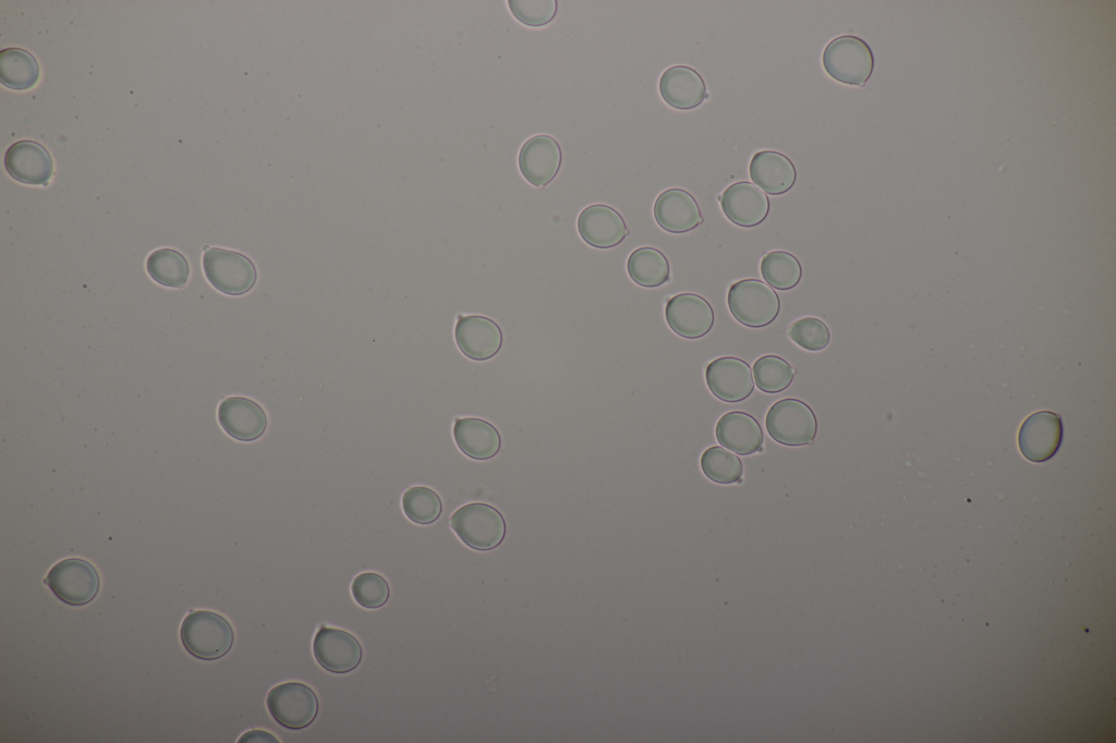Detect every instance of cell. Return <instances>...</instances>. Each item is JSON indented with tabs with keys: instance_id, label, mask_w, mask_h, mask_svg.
I'll return each mask as SVG.
<instances>
[{
	"instance_id": "4fadbf2b",
	"label": "cell",
	"mask_w": 1116,
	"mask_h": 743,
	"mask_svg": "<svg viewBox=\"0 0 1116 743\" xmlns=\"http://www.w3.org/2000/svg\"><path fill=\"white\" fill-rule=\"evenodd\" d=\"M561 158L558 142L549 135L541 134L524 142L519 151L518 165L521 174L530 184L544 187L558 173Z\"/></svg>"
},
{
	"instance_id": "7402d4cb",
	"label": "cell",
	"mask_w": 1116,
	"mask_h": 743,
	"mask_svg": "<svg viewBox=\"0 0 1116 743\" xmlns=\"http://www.w3.org/2000/svg\"><path fill=\"white\" fill-rule=\"evenodd\" d=\"M715 435L719 444L740 455L762 450V428L752 415L742 411L724 414L716 424Z\"/></svg>"
},
{
	"instance_id": "7a4b0ae2",
	"label": "cell",
	"mask_w": 1116,
	"mask_h": 743,
	"mask_svg": "<svg viewBox=\"0 0 1116 743\" xmlns=\"http://www.w3.org/2000/svg\"><path fill=\"white\" fill-rule=\"evenodd\" d=\"M822 63L832 78L847 85L862 86L872 75L874 56L863 39L841 35L827 44Z\"/></svg>"
},
{
	"instance_id": "6da1fadb",
	"label": "cell",
	"mask_w": 1116,
	"mask_h": 743,
	"mask_svg": "<svg viewBox=\"0 0 1116 743\" xmlns=\"http://www.w3.org/2000/svg\"><path fill=\"white\" fill-rule=\"evenodd\" d=\"M185 649L196 658L214 660L226 655L234 640L231 624L222 616L207 610L194 611L181 625Z\"/></svg>"
},
{
	"instance_id": "9a60e30c",
	"label": "cell",
	"mask_w": 1116,
	"mask_h": 743,
	"mask_svg": "<svg viewBox=\"0 0 1116 743\" xmlns=\"http://www.w3.org/2000/svg\"><path fill=\"white\" fill-rule=\"evenodd\" d=\"M719 199L728 220L742 228L759 226L769 212L767 195L748 181L729 185Z\"/></svg>"
},
{
	"instance_id": "836d02e7",
	"label": "cell",
	"mask_w": 1116,
	"mask_h": 743,
	"mask_svg": "<svg viewBox=\"0 0 1116 743\" xmlns=\"http://www.w3.org/2000/svg\"><path fill=\"white\" fill-rule=\"evenodd\" d=\"M239 742H266L278 743L279 741L271 733L262 730H252L241 736Z\"/></svg>"
},
{
	"instance_id": "8992f818",
	"label": "cell",
	"mask_w": 1116,
	"mask_h": 743,
	"mask_svg": "<svg viewBox=\"0 0 1116 743\" xmlns=\"http://www.w3.org/2000/svg\"><path fill=\"white\" fill-rule=\"evenodd\" d=\"M203 269L210 284L229 295L246 293L257 279L256 268L247 256L219 247L204 253Z\"/></svg>"
},
{
	"instance_id": "ffe728a7",
	"label": "cell",
	"mask_w": 1116,
	"mask_h": 743,
	"mask_svg": "<svg viewBox=\"0 0 1116 743\" xmlns=\"http://www.w3.org/2000/svg\"><path fill=\"white\" fill-rule=\"evenodd\" d=\"M658 87L664 101L679 110L693 109L707 98L704 80L698 71L687 65H674L665 70Z\"/></svg>"
},
{
	"instance_id": "30bf717a",
	"label": "cell",
	"mask_w": 1116,
	"mask_h": 743,
	"mask_svg": "<svg viewBox=\"0 0 1116 743\" xmlns=\"http://www.w3.org/2000/svg\"><path fill=\"white\" fill-rule=\"evenodd\" d=\"M313 654L324 669L340 674L355 669L363 656L362 647L352 634L325 625L314 636Z\"/></svg>"
},
{
	"instance_id": "d4e9b609",
	"label": "cell",
	"mask_w": 1116,
	"mask_h": 743,
	"mask_svg": "<svg viewBox=\"0 0 1116 743\" xmlns=\"http://www.w3.org/2000/svg\"><path fill=\"white\" fill-rule=\"evenodd\" d=\"M627 270L632 281L645 288L664 284L670 275L666 256L659 249L650 246L639 247L630 254Z\"/></svg>"
},
{
	"instance_id": "5b68a950",
	"label": "cell",
	"mask_w": 1116,
	"mask_h": 743,
	"mask_svg": "<svg viewBox=\"0 0 1116 743\" xmlns=\"http://www.w3.org/2000/svg\"><path fill=\"white\" fill-rule=\"evenodd\" d=\"M768 435L785 446H805L813 442L817 421L812 409L801 400L786 398L774 403L765 418Z\"/></svg>"
},
{
	"instance_id": "f546056e",
	"label": "cell",
	"mask_w": 1116,
	"mask_h": 743,
	"mask_svg": "<svg viewBox=\"0 0 1116 743\" xmlns=\"http://www.w3.org/2000/svg\"><path fill=\"white\" fill-rule=\"evenodd\" d=\"M401 504L407 517L417 524L435 522L442 511L439 496L424 486H414L405 490Z\"/></svg>"
},
{
	"instance_id": "4316f807",
	"label": "cell",
	"mask_w": 1116,
	"mask_h": 743,
	"mask_svg": "<svg viewBox=\"0 0 1116 743\" xmlns=\"http://www.w3.org/2000/svg\"><path fill=\"white\" fill-rule=\"evenodd\" d=\"M761 273L768 285L787 291L798 285L802 267L798 258L786 251H772L761 260Z\"/></svg>"
},
{
	"instance_id": "2e32d148",
	"label": "cell",
	"mask_w": 1116,
	"mask_h": 743,
	"mask_svg": "<svg viewBox=\"0 0 1116 743\" xmlns=\"http://www.w3.org/2000/svg\"><path fill=\"white\" fill-rule=\"evenodd\" d=\"M578 231L584 242L597 248L617 246L629 233L622 216L604 204L587 206L580 212Z\"/></svg>"
},
{
	"instance_id": "9c48e42d",
	"label": "cell",
	"mask_w": 1116,
	"mask_h": 743,
	"mask_svg": "<svg viewBox=\"0 0 1116 743\" xmlns=\"http://www.w3.org/2000/svg\"><path fill=\"white\" fill-rule=\"evenodd\" d=\"M1063 434V423L1058 414L1051 411L1033 413L1020 426L1019 450L1031 462H1045L1058 451Z\"/></svg>"
},
{
	"instance_id": "5bb4252c",
	"label": "cell",
	"mask_w": 1116,
	"mask_h": 743,
	"mask_svg": "<svg viewBox=\"0 0 1116 743\" xmlns=\"http://www.w3.org/2000/svg\"><path fill=\"white\" fill-rule=\"evenodd\" d=\"M454 338L460 351L474 361L492 358L502 345L500 327L493 319L481 315L459 316Z\"/></svg>"
},
{
	"instance_id": "d6986e66",
	"label": "cell",
	"mask_w": 1116,
	"mask_h": 743,
	"mask_svg": "<svg viewBox=\"0 0 1116 743\" xmlns=\"http://www.w3.org/2000/svg\"><path fill=\"white\" fill-rule=\"evenodd\" d=\"M653 211L658 226L671 233L689 232L703 222L698 202L682 188H668L660 193Z\"/></svg>"
},
{
	"instance_id": "ac0fdd59",
	"label": "cell",
	"mask_w": 1116,
	"mask_h": 743,
	"mask_svg": "<svg viewBox=\"0 0 1116 743\" xmlns=\"http://www.w3.org/2000/svg\"><path fill=\"white\" fill-rule=\"evenodd\" d=\"M222 429L240 441L258 439L266 430L267 417L259 404L243 397H229L218 407Z\"/></svg>"
},
{
	"instance_id": "7c38bea8",
	"label": "cell",
	"mask_w": 1116,
	"mask_h": 743,
	"mask_svg": "<svg viewBox=\"0 0 1116 743\" xmlns=\"http://www.w3.org/2000/svg\"><path fill=\"white\" fill-rule=\"evenodd\" d=\"M705 380L716 398L730 403L745 400L754 389L751 367L743 360L733 356L712 361L706 366Z\"/></svg>"
},
{
	"instance_id": "cb8c5ba5",
	"label": "cell",
	"mask_w": 1116,
	"mask_h": 743,
	"mask_svg": "<svg viewBox=\"0 0 1116 743\" xmlns=\"http://www.w3.org/2000/svg\"><path fill=\"white\" fill-rule=\"evenodd\" d=\"M39 64L35 57L22 48H7L0 52V80L12 89L24 90L39 80Z\"/></svg>"
},
{
	"instance_id": "277c9868",
	"label": "cell",
	"mask_w": 1116,
	"mask_h": 743,
	"mask_svg": "<svg viewBox=\"0 0 1116 743\" xmlns=\"http://www.w3.org/2000/svg\"><path fill=\"white\" fill-rule=\"evenodd\" d=\"M450 526L462 543L481 551L496 548L506 535L502 514L493 506L482 502L468 503L454 511Z\"/></svg>"
},
{
	"instance_id": "603a6c76",
	"label": "cell",
	"mask_w": 1116,
	"mask_h": 743,
	"mask_svg": "<svg viewBox=\"0 0 1116 743\" xmlns=\"http://www.w3.org/2000/svg\"><path fill=\"white\" fill-rule=\"evenodd\" d=\"M452 433L458 448L474 460L492 459L501 447V438L496 427L482 418H458Z\"/></svg>"
},
{
	"instance_id": "e0dca14e",
	"label": "cell",
	"mask_w": 1116,
	"mask_h": 743,
	"mask_svg": "<svg viewBox=\"0 0 1116 743\" xmlns=\"http://www.w3.org/2000/svg\"><path fill=\"white\" fill-rule=\"evenodd\" d=\"M4 166L14 180L32 185L47 184L53 171L48 150L39 143L28 139L10 146L4 156Z\"/></svg>"
},
{
	"instance_id": "8fae6325",
	"label": "cell",
	"mask_w": 1116,
	"mask_h": 743,
	"mask_svg": "<svg viewBox=\"0 0 1116 743\" xmlns=\"http://www.w3.org/2000/svg\"><path fill=\"white\" fill-rule=\"evenodd\" d=\"M665 317L670 329L686 339L704 337L715 320L711 304L695 293H680L669 299Z\"/></svg>"
},
{
	"instance_id": "3957f363",
	"label": "cell",
	"mask_w": 1116,
	"mask_h": 743,
	"mask_svg": "<svg viewBox=\"0 0 1116 743\" xmlns=\"http://www.w3.org/2000/svg\"><path fill=\"white\" fill-rule=\"evenodd\" d=\"M727 303L735 319L751 328L772 324L780 310V299L776 291L757 279H742L731 284Z\"/></svg>"
},
{
	"instance_id": "44dd1931",
	"label": "cell",
	"mask_w": 1116,
	"mask_h": 743,
	"mask_svg": "<svg viewBox=\"0 0 1116 743\" xmlns=\"http://www.w3.org/2000/svg\"><path fill=\"white\" fill-rule=\"evenodd\" d=\"M749 173L753 183L771 195L785 194L797 180L793 162L784 154L775 150H761L754 154L750 161Z\"/></svg>"
},
{
	"instance_id": "83f0119b",
	"label": "cell",
	"mask_w": 1116,
	"mask_h": 743,
	"mask_svg": "<svg viewBox=\"0 0 1116 743\" xmlns=\"http://www.w3.org/2000/svg\"><path fill=\"white\" fill-rule=\"evenodd\" d=\"M796 369L783 357L764 355L753 365L756 387L766 393H778L786 390L794 378Z\"/></svg>"
},
{
	"instance_id": "484cf974",
	"label": "cell",
	"mask_w": 1116,
	"mask_h": 743,
	"mask_svg": "<svg viewBox=\"0 0 1116 743\" xmlns=\"http://www.w3.org/2000/svg\"><path fill=\"white\" fill-rule=\"evenodd\" d=\"M146 269L157 283L169 288H182L190 272L185 257L172 248L154 251L147 258Z\"/></svg>"
},
{
	"instance_id": "52a82bcc",
	"label": "cell",
	"mask_w": 1116,
	"mask_h": 743,
	"mask_svg": "<svg viewBox=\"0 0 1116 743\" xmlns=\"http://www.w3.org/2000/svg\"><path fill=\"white\" fill-rule=\"evenodd\" d=\"M266 705L276 722L291 730L310 726L318 711L315 692L301 682H286L274 686L267 694Z\"/></svg>"
},
{
	"instance_id": "ba28073f",
	"label": "cell",
	"mask_w": 1116,
	"mask_h": 743,
	"mask_svg": "<svg viewBox=\"0 0 1116 743\" xmlns=\"http://www.w3.org/2000/svg\"><path fill=\"white\" fill-rule=\"evenodd\" d=\"M45 583L59 599L72 606L92 601L100 586L96 569L89 562L77 558L56 563Z\"/></svg>"
},
{
	"instance_id": "d6a6232c",
	"label": "cell",
	"mask_w": 1116,
	"mask_h": 743,
	"mask_svg": "<svg viewBox=\"0 0 1116 743\" xmlns=\"http://www.w3.org/2000/svg\"><path fill=\"white\" fill-rule=\"evenodd\" d=\"M508 7L519 22L532 27L548 24L557 12L556 0H509Z\"/></svg>"
},
{
	"instance_id": "4dcf8cb0",
	"label": "cell",
	"mask_w": 1116,
	"mask_h": 743,
	"mask_svg": "<svg viewBox=\"0 0 1116 743\" xmlns=\"http://www.w3.org/2000/svg\"><path fill=\"white\" fill-rule=\"evenodd\" d=\"M788 336L800 348L812 352L824 350L830 341V332L826 324L811 316L794 320L788 330Z\"/></svg>"
},
{
	"instance_id": "1f68e13d",
	"label": "cell",
	"mask_w": 1116,
	"mask_h": 743,
	"mask_svg": "<svg viewBox=\"0 0 1116 743\" xmlns=\"http://www.w3.org/2000/svg\"><path fill=\"white\" fill-rule=\"evenodd\" d=\"M351 592L354 600L367 609L384 606L390 594L387 581L374 572H364L354 577Z\"/></svg>"
},
{
	"instance_id": "f1b7e54d",
	"label": "cell",
	"mask_w": 1116,
	"mask_h": 743,
	"mask_svg": "<svg viewBox=\"0 0 1116 743\" xmlns=\"http://www.w3.org/2000/svg\"><path fill=\"white\" fill-rule=\"evenodd\" d=\"M700 464L707 478L723 485L739 482L743 471L739 456L720 446L707 448L702 453Z\"/></svg>"
}]
</instances>
